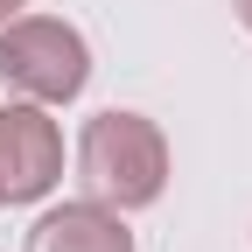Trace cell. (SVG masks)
<instances>
[{"label":"cell","instance_id":"cell-3","mask_svg":"<svg viewBox=\"0 0 252 252\" xmlns=\"http://www.w3.org/2000/svg\"><path fill=\"white\" fill-rule=\"evenodd\" d=\"M63 182V133L49 105L7 98L0 105V203H42Z\"/></svg>","mask_w":252,"mask_h":252},{"label":"cell","instance_id":"cell-4","mask_svg":"<svg viewBox=\"0 0 252 252\" xmlns=\"http://www.w3.org/2000/svg\"><path fill=\"white\" fill-rule=\"evenodd\" d=\"M28 252H133V231H126V210L77 196V203H56L35 217Z\"/></svg>","mask_w":252,"mask_h":252},{"label":"cell","instance_id":"cell-6","mask_svg":"<svg viewBox=\"0 0 252 252\" xmlns=\"http://www.w3.org/2000/svg\"><path fill=\"white\" fill-rule=\"evenodd\" d=\"M231 7H238V21H245V28H252V0H231Z\"/></svg>","mask_w":252,"mask_h":252},{"label":"cell","instance_id":"cell-5","mask_svg":"<svg viewBox=\"0 0 252 252\" xmlns=\"http://www.w3.org/2000/svg\"><path fill=\"white\" fill-rule=\"evenodd\" d=\"M21 7H28V0H0V21H7V14H21Z\"/></svg>","mask_w":252,"mask_h":252},{"label":"cell","instance_id":"cell-1","mask_svg":"<svg viewBox=\"0 0 252 252\" xmlns=\"http://www.w3.org/2000/svg\"><path fill=\"white\" fill-rule=\"evenodd\" d=\"M77 175H84V196H98L112 210H147L161 203L168 189V140L147 112H98L84 119V140H77Z\"/></svg>","mask_w":252,"mask_h":252},{"label":"cell","instance_id":"cell-2","mask_svg":"<svg viewBox=\"0 0 252 252\" xmlns=\"http://www.w3.org/2000/svg\"><path fill=\"white\" fill-rule=\"evenodd\" d=\"M0 84L35 105H70L91 84V42L56 14H7L0 21Z\"/></svg>","mask_w":252,"mask_h":252}]
</instances>
